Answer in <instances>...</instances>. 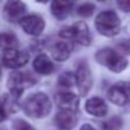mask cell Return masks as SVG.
I'll return each mask as SVG.
<instances>
[{
	"label": "cell",
	"mask_w": 130,
	"mask_h": 130,
	"mask_svg": "<svg viewBox=\"0 0 130 130\" xmlns=\"http://www.w3.org/2000/svg\"><path fill=\"white\" fill-rule=\"evenodd\" d=\"M51 108H52V103L50 98L45 93H41V92L29 96L23 105L24 113L33 119L46 117L51 112Z\"/></svg>",
	"instance_id": "obj_1"
},
{
	"label": "cell",
	"mask_w": 130,
	"mask_h": 130,
	"mask_svg": "<svg viewBox=\"0 0 130 130\" xmlns=\"http://www.w3.org/2000/svg\"><path fill=\"white\" fill-rule=\"evenodd\" d=\"M59 36L65 41L77 42L82 46H89L92 42V36L88 26L84 22H77L73 26L62 27L59 32Z\"/></svg>",
	"instance_id": "obj_2"
},
{
	"label": "cell",
	"mask_w": 130,
	"mask_h": 130,
	"mask_svg": "<svg viewBox=\"0 0 130 130\" xmlns=\"http://www.w3.org/2000/svg\"><path fill=\"white\" fill-rule=\"evenodd\" d=\"M96 60L98 64L105 65L107 69H110L113 73H120L127 67L126 59L116 50L112 48H101L96 54Z\"/></svg>",
	"instance_id": "obj_3"
},
{
	"label": "cell",
	"mask_w": 130,
	"mask_h": 130,
	"mask_svg": "<svg viewBox=\"0 0 130 130\" xmlns=\"http://www.w3.org/2000/svg\"><path fill=\"white\" fill-rule=\"evenodd\" d=\"M94 24H96L97 31L106 37H113V36L119 35L120 27H121L117 14L112 10L101 12L97 15Z\"/></svg>",
	"instance_id": "obj_4"
},
{
	"label": "cell",
	"mask_w": 130,
	"mask_h": 130,
	"mask_svg": "<svg viewBox=\"0 0 130 130\" xmlns=\"http://www.w3.org/2000/svg\"><path fill=\"white\" fill-rule=\"evenodd\" d=\"M36 83V78L31 73L26 72H13L8 79V88L10 93L22 96V92Z\"/></svg>",
	"instance_id": "obj_5"
},
{
	"label": "cell",
	"mask_w": 130,
	"mask_h": 130,
	"mask_svg": "<svg viewBox=\"0 0 130 130\" xmlns=\"http://www.w3.org/2000/svg\"><path fill=\"white\" fill-rule=\"evenodd\" d=\"M107 98L116 106H126L130 103V83L119 82L113 84L108 92Z\"/></svg>",
	"instance_id": "obj_6"
},
{
	"label": "cell",
	"mask_w": 130,
	"mask_h": 130,
	"mask_svg": "<svg viewBox=\"0 0 130 130\" xmlns=\"http://www.w3.org/2000/svg\"><path fill=\"white\" fill-rule=\"evenodd\" d=\"M2 60L5 68L19 69L23 68L28 62V54L18 48H8V50H3Z\"/></svg>",
	"instance_id": "obj_7"
},
{
	"label": "cell",
	"mask_w": 130,
	"mask_h": 130,
	"mask_svg": "<svg viewBox=\"0 0 130 130\" xmlns=\"http://www.w3.org/2000/svg\"><path fill=\"white\" fill-rule=\"evenodd\" d=\"M75 77H77V86H78L80 94L86 96L89 92V89L92 88V84H93L92 74H91V70H89V67L87 65V62L83 61L77 67Z\"/></svg>",
	"instance_id": "obj_8"
},
{
	"label": "cell",
	"mask_w": 130,
	"mask_h": 130,
	"mask_svg": "<svg viewBox=\"0 0 130 130\" xmlns=\"http://www.w3.org/2000/svg\"><path fill=\"white\" fill-rule=\"evenodd\" d=\"M22 29L31 36H40L43 29H45V21L42 17L36 15V14H31V15H26L21 19L19 22Z\"/></svg>",
	"instance_id": "obj_9"
},
{
	"label": "cell",
	"mask_w": 130,
	"mask_h": 130,
	"mask_svg": "<svg viewBox=\"0 0 130 130\" xmlns=\"http://www.w3.org/2000/svg\"><path fill=\"white\" fill-rule=\"evenodd\" d=\"M77 113L75 111H70V110H59V112L56 113L55 121L56 125L61 129V130H70L77 125Z\"/></svg>",
	"instance_id": "obj_10"
},
{
	"label": "cell",
	"mask_w": 130,
	"mask_h": 130,
	"mask_svg": "<svg viewBox=\"0 0 130 130\" xmlns=\"http://www.w3.org/2000/svg\"><path fill=\"white\" fill-rule=\"evenodd\" d=\"M24 13H26V5L22 2L13 0V2H8L4 7V14L7 19L10 22H15V21L21 22Z\"/></svg>",
	"instance_id": "obj_11"
},
{
	"label": "cell",
	"mask_w": 130,
	"mask_h": 130,
	"mask_svg": "<svg viewBox=\"0 0 130 130\" xmlns=\"http://www.w3.org/2000/svg\"><path fill=\"white\" fill-rule=\"evenodd\" d=\"M59 108L60 110H70V111H77L78 108V96H75L72 92H59L55 97Z\"/></svg>",
	"instance_id": "obj_12"
},
{
	"label": "cell",
	"mask_w": 130,
	"mask_h": 130,
	"mask_svg": "<svg viewBox=\"0 0 130 130\" xmlns=\"http://www.w3.org/2000/svg\"><path fill=\"white\" fill-rule=\"evenodd\" d=\"M21 96L14 93H8L2 96V120H5V117L9 113H15L19 108V100Z\"/></svg>",
	"instance_id": "obj_13"
},
{
	"label": "cell",
	"mask_w": 130,
	"mask_h": 130,
	"mask_svg": "<svg viewBox=\"0 0 130 130\" xmlns=\"http://www.w3.org/2000/svg\"><path fill=\"white\" fill-rule=\"evenodd\" d=\"M86 111L89 115H92V116L103 117V116H106L108 108H107L106 102L102 98H100V97H92V98H89L86 102Z\"/></svg>",
	"instance_id": "obj_14"
},
{
	"label": "cell",
	"mask_w": 130,
	"mask_h": 130,
	"mask_svg": "<svg viewBox=\"0 0 130 130\" xmlns=\"http://www.w3.org/2000/svg\"><path fill=\"white\" fill-rule=\"evenodd\" d=\"M33 69L42 74V75H47V74H51L55 69L54 64L51 61V59L45 55V54H40L38 56H36V59L33 60Z\"/></svg>",
	"instance_id": "obj_15"
},
{
	"label": "cell",
	"mask_w": 130,
	"mask_h": 130,
	"mask_svg": "<svg viewBox=\"0 0 130 130\" xmlns=\"http://www.w3.org/2000/svg\"><path fill=\"white\" fill-rule=\"evenodd\" d=\"M72 52V46L68 41H60L56 42L52 48H51V55L56 61H65L67 59H69Z\"/></svg>",
	"instance_id": "obj_16"
},
{
	"label": "cell",
	"mask_w": 130,
	"mask_h": 130,
	"mask_svg": "<svg viewBox=\"0 0 130 130\" xmlns=\"http://www.w3.org/2000/svg\"><path fill=\"white\" fill-rule=\"evenodd\" d=\"M73 9V3L72 2H56L51 3V12L57 19H64L69 15V13Z\"/></svg>",
	"instance_id": "obj_17"
},
{
	"label": "cell",
	"mask_w": 130,
	"mask_h": 130,
	"mask_svg": "<svg viewBox=\"0 0 130 130\" xmlns=\"http://www.w3.org/2000/svg\"><path fill=\"white\" fill-rule=\"evenodd\" d=\"M57 84L60 88L65 89V92H69V89L77 84V77H75V74H73L70 72H64L62 74L59 75Z\"/></svg>",
	"instance_id": "obj_18"
},
{
	"label": "cell",
	"mask_w": 130,
	"mask_h": 130,
	"mask_svg": "<svg viewBox=\"0 0 130 130\" xmlns=\"http://www.w3.org/2000/svg\"><path fill=\"white\" fill-rule=\"evenodd\" d=\"M0 43H2L3 50L17 48V37L13 33H3L2 38H0Z\"/></svg>",
	"instance_id": "obj_19"
},
{
	"label": "cell",
	"mask_w": 130,
	"mask_h": 130,
	"mask_svg": "<svg viewBox=\"0 0 130 130\" xmlns=\"http://www.w3.org/2000/svg\"><path fill=\"white\" fill-rule=\"evenodd\" d=\"M101 127H102V130H120L122 127V120L117 116L111 117L110 120L103 121L101 124Z\"/></svg>",
	"instance_id": "obj_20"
},
{
	"label": "cell",
	"mask_w": 130,
	"mask_h": 130,
	"mask_svg": "<svg viewBox=\"0 0 130 130\" xmlns=\"http://www.w3.org/2000/svg\"><path fill=\"white\" fill-rule=\"evenodd\" d=\"M93 12H94V5L91 3H84V4L79 5L77 9V13L80 17H91L93 14Z\"/></svg>",
	"instance_id": "obj_21"
},
{
	"label": "cell",
	"mask_w": 130,
	"mask_h": 130,
	"mask_svg": "<svg viewBox=\"0 0 130 130\" xmlns=\"http://www.w3.org/2000/svg\"><path fill=\"white\" fill-rule=\"evenodd\" d=\"M14 130H35V129L24 120H17L14 121Z\"/></svg>",
	"instance_id": "obj_22"
},
{
	"label": "cell",
	"mask_w": 130,
	"mask_h": 130,
	"mask_svg": "<svg viewBox=\"0 0 130 130\" xmlns=\"http://www.w3.org/2000/svg\"><path fill=\"white\" fill-rule=\"evenodd\" d=\"M117 7L125 12V13H130V0H120V2H117Z\"/></svg>",
	"instance_id": "obj_23"
},
{
	"label": "cell",
	"mask_w": 130,
	"mask_h": 130,
	"mask_svg": "<svg viewBox=\"0 0 130 130\" xmlns=\"http://www.w3.org/2000/svg\"><path fill=\"white\" fill-rule=\"evenodd\" d=\"M119 48H120V54L122 55V52L124 54H130V41L129 40H126V41H124L122 43H120L119 45Z\"/></svg>",
	"instance_id": "obj_24"
},
{
	"label": "cell",
	"mask_w": 130,
	"mask_h": 130,
	"mask_svg": "<svg viewBox=\"0 0 130 130\" xmlns=\"http://www.w3.org/2000/svg\"><path fill=\"white\" fill-rule=\"evenodd\" d=\"M80 130H96L92 125H88V124H86V125H83L82 127H80Z\"/></svg>",
	"instance_id": "obj_25"
}]
</instances>
